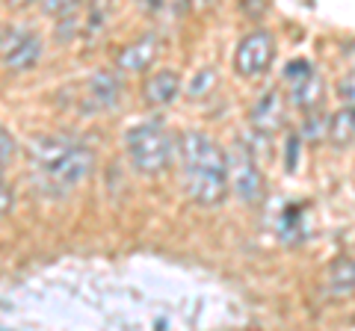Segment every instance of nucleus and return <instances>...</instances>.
<instances>
[{
    "label": "nucleus",
    "mask_w": 355,
    "mask_h": 331,
    "mask_svg": "<svg viewBox=\"0 0 355 331\" xmlns=\"http://www.w3.org/2000/svg\"><path fill=\"white\" fill-rule=\"evenodd\" d=\"M178 92H181V80H178V74L163 69V71H154L146 83H142V101L148 107H169Z\"/></svg>",
    "instance_id": "11"
},
{
    "label": "nucleus",
    "mask_w": 355,
    "mask_h": 331,
    "mask_svg": "<svg viewBox=\"0 0 355 331\" xmlns=\"http://www.w3.org/2000/svg\"><path fill=\"white\" fill-rule=\"evenodd\" d=\"M338 95H340V101L347 104V107H355V71H349L338 83Z\"/></svg>",
    "instance_id": "17"
},
{
    "label": "nucleus",
    "mask_w": 355,
    "mask_h": 331,
    "mask_svg": "<svg viewBox=\"0 0 355 331\" xmlns=\"http://www.w3.org/2000/svg\"><path fill=\"white\" fill-rule=\"evenodd\" d=\"M15 204V193L9 190V184L3 181V169H0V219H3Z\"/></svg>",
    "instance_id": "18"
},
{
    "label": "nucleus",
    "mask_w": 355,
    "mask_h": 331,
    "mask_svg": "<svg viewBox=\"0 0 355 331\" xmlns=\"http://www.w3.org/2000/svg\"><path fill=\"white\" fill-rule=\"evenodd\" d=\"M275 60V39L270 30H252L240 39V45L234 51V71L246 80L263 77L270 71V65Z\"/></svg>",
    "instance_id": "4"
},
{
    "label": "nucleus",
    "mask_w": 355,
    "mask_h": 331,
    "mask_svg": "<svg viewBox=\"0 0 355 331\" xmlns=\"http://www.w3.org/2000/svg\"><path fill=\"white\" fill-rule=\"evenodd\" d=\"M355 136V107H347L329 118V139L335 145H349Z\"/></svg>",
    "instance_id": "12"
},
{
    "label": "nucleus",
    "mask_w": 355,
    "mask_h": 331,
    "mask_svg": "<svg viewBox=\"0 0 355 331\" xmlns=\"http://www.w3.org/2000/svg\"><path fill=\"white\" fill-rule=\"evenodd\" d=\"M214 80H216L214 69L198 71V74H196V80H193V86H190V98H202V95H207V89H210V83H214Z\"/></svg>",
    "instance_id": "15"
},
{
    "label": "nucleus",
    "mask_w": 355,
    "mask_h": 331,
    "mask_svg": "<svg viewBox=\"0 0 355 331\" xmlns=\"http://www.w3.org/2000/svg\"><path fill=\"white\" fill-rule=\"evenodd\" d=\"M30 160L39 166L57 193H71L74 186H80L95 169V154L80 142H71L65 136H39L30 145Z\"/></svg>",
    "instance_id": "2"
},
{
    "label": "nucleus",
    "mask_w": 355,
    "mask_h": 331,
    "mask_svg": "<svg viewBox=\"0 0 355 331\" xmlns=\"http://www.w3.org/2000/svg\"><path fill=\"white\" fill-rule=\"evenodd\" d=\"M139 3H142V6H146V9H148V12H157V9H160V6L166 3V0H139Z\"/></svg>",
    "instance_id": "21"
},
{
    "label": "nucleus",
    "mask_w": 355,
    "mask_h": 331,
    "mask_svg": "<svg viewBox=\"0 0 355 331\" xmlns=\"http://www.w3.org/2000/svg\"><path fill=\"white\" fill-rule=\"evenodd\" d=\"M190 3H193L196 9H205V6H210V3H214V0H190Z\"/></svg>",
    "instance_id": "22"
},
{
    "label": "nucleus",
    "mask_w": 355,
    "mask_h": 331,
    "mask_svg": "<svg viewBox=\"0 0 355 331\" xmlns=\"http://www.w3.org/2000/svg\"><path fill=\"white\" fill-rule=\"evenodd\" d=\"M252 125L261 134H275L284 125V95L279 89H266L252 107Z\"/></svg>",
    "instance_id": "10"
},
{
    "label": "nucleus",
    "mask_w": 355,
    "mask_h": 331,
    "mask_svg": "<svg viewBox=\"0 0 355 331\" xmlns=\"http://www.w3.org/2000/svg\"><path fill=\"white\" fill-rule=\"evenodd\" d=\"M125 151L130 166L146 178H157L172 166L175 139L160 121H146L125 134Z\"/></svg>",
    "instance_id": "3"
},
{
    "label": "nucleus",
    "mask_w": 355,
    "mask_h": 331,
    "mask_svg": "<svg viewBox=\"0 0 355 331\" xmlns=\"http://www.w3.org/2000/svg\"><path fill=\"white\" fill-rule=\"evenodd\" d=\"M12 154H15V139L9 136L6 127H0V169H6V163L12 160Z\"/></svg>",
    "instance_id": "16"
},
{
    "label": "nucleus",
    "mask_w": 355,
    "mask_h": 331,
    "mask_svg": "<svg viewBox=\"0 0 355 331\" xmlns=\"http://www.w3.org/2000/svg\"><path fill=\"white\" fill-rule=\"evenodd\" d=\"M86 109L92 113H104V109H113L121 101V80L116 71H98L92 74V80L86 83Z\"/></svg>",
    "instance_id": "8"
},
{
    "label": "nucleus",
    "mask_w": 355,
    "mask_h": 331,
    "mask_svg": "<svg viewBox=\"0 0 355 331\" xmlns=\"http://www.w3.org/2000/svg\"><path fill=\"white\" fill-rule=\"evenodd\" d=\"M160 57V39L154 36V33H148V36H142L137 42H130V45H125L119 51L116 57V65L121 71H130V74H142L148 71L154 62H157Z\"/></svg>",
    "instance_id": "9"
},
{
    "label": "nucleus",
    "mask_w": 355,
    "mask_h": 331,
    "mask_svg": "<svg viewBox=\"0 0 355 331\" xmlns=\"http://www.w3.org/2000/svg\"><path fill=\"white\" fill-rule=\"evenodd\" d=\"M36 0H6V6L9 9H27V6H33Z\"/></svg>",
    "instance_id": "20"
},
{
    "label": "nucleus",
    "mask_w": 355,
    "mask_h": 331,
    "mask_svg": "<svg viewBox=\"0 0 355 331\" xmlns=\"http://www.w3.org/2000/svg\"><path fill=\"white\" fill-rule=\"evenodd\" d=\"M329 287L335 293L355 290V258H338L329 267Z\"/></svg>",
    "instance_id": "13"
},
{
    "label": "nucleus",
    "mask_w": 355,
    "mask_h": 331,
    "mask_svg": "<svg viewBox=\"0 0 355 331\" xmlns=\"http://www.w3.org/2000/svg\"><path fill=\"white\" fill-rule=\"evenodd\" d=\"M228 154V181L234 186V193L243 198L246 204H258L263 198V175L258 169V163L249 154V148L237 142Z\"/></svg>",
    "instance_id": "5"
},
{
    "label": "nucleus",
    "mask_w": 355,
    "mask_h": 331,
    "mask_svg": "<svg viewBox=\"0 0 355 331\" xmlns=\"http://www.w3.org/2000/svg\"><path fill=\"white\" fill-rule=\"evenodd\" d=\"M178 154H181L187 195H190L198 207H216L225 202V195L231 190L228 154L207 134H198V130H190V134L181 136Z\"/></svg>",
    "instance_id": "1"
},
{
    "label": "nucleus",
    "mask_w": 355,
    "mask_h": 331,
    "mask_svg": "<svg viewBox=\"0 0 355 331\" xmlns=\"http://www.w3.org/2000/svg\"><path fill=\"white\" fill-rule=\"evenodd\" d=\"M287 148H291V151H287V169L293 172V154L299 157V136H291V142H287Z\"/></svg>",
    "instance_id": "19"
},
{
    "label": "nucleus",
    "mask_w": 355,
    "mask_h": 331,
    "mask_svg": "<svg viewBox=\"0 0 355 331\" xmlns=\"http://www.w3.org/2000/svg\"><path fill=\"white\" fill-rule=\"evenodd\" d=\"M42 39L36 33H9L3 42V65L9 71H30L42 60Z\"/></svg>",
    "instance_id": "7"
},
{
    "label": "nucleus",
    "mask_w": 355,
    "mask_h": 331,
    "mask_svg": "<svg viewBox=\"0 0 355 331\" xmlns=\"http://www.w3.org/2000/svg\"><path fill=\"white\" fill-rule=\"evenodd\" d=\"M284 80L291 83V101L299 109H314L317 104H323V80H320L317 71L311 69L308 60L287 62Z\"/></svg>",
    "instance_id": "6"
},
{
    "label": "nucleus",
    "mask_w": 355,
    "mask_h": 331,
    "mask_svg": "<svg viewBox=\"0 0 355 331\" xmlns=\"http://www.w3.org/2000/svg\"><path fill=\"white\" fill-rule=\"evenodd\" d=\"M42 6H44V12H48L51 18H74L77 12H80V6H83V0H42Z\"/></svg>",
    "instance_id": "14"
}]
</instances>
